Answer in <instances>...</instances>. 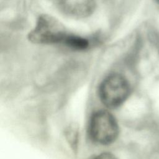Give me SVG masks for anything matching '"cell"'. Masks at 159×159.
I'll return each instance as SVG.
<instances>
[{"label":"cell","instance_id":"1","mask_svg":"<svg viewBox=\"0 0 159 159\" xmlns=\"http://www.w3.org/2000/svg\"><path fill=\"white\" fill-rule=\"evenodd\" d=\"M68 35L65 27L54 17L40 15L34 28L29 33V41L39 44H51L64 42Z\"/></svg>","mask_w":159,"mask_h":159},{"label":"cell","instance_id":"2","mask_svg":"<svg viewBox=\"0 0 159 159\" xmlns=\"http://www.w3.org/2000/svg\"><path fill=\"white\" fill-rule=\"evenodd\" d=\"M98 93L101 102L107 107L114 108L126 100L130 93V86L124 76L112 73L101 82Z\"/></svg>","mask_w":159,"mask_h":159},{"label":"cell","instance_id":"3","mask_svg":"<svg viewBox=\"0 0 159 159\" xmlns=\"http://www.w3.org/2000/svg\"><path fill=\"white\" fill-rule=\"evenodd\" d=\"M89 132L94 141L106 145L116 139L119 127L115 117L108 111L102 110L92 116L89 125Z\"/></svg>","mask_w":159,"mask_h":159},{"label":"cell","instance_id":"4","mask_svg":"<svg viewBox=\"0 0 159 159\" xmlns=\"http://www.w3.org/2000/svg\"><path fill=\"white\" fill-rule=\"evenodd\" d=\"M58 2L64 13L78 18L89 16L96 7L95 0H58Z\"/></svg>","mask_w":159,"mask_h":159},{"label":"cell","instance_id":"5","mask_svg":"<svg viewBox=\"0 0 159 159\" xmlns=\"http://www.w3.org/2000/svg\"><path fill=\"white\" fill-rule=\"evenodd\" d=\"M63 43L69 47L78 50H84L89 46V42L86 39L69 34L65 38Z\"/></svg>","mask_w":159,"mask_h":159},{"label":"cell","instance_id":"6","mask_svg":"<svg viewBox=\"0 0 159 159\" xmlns=\"http://www.w3.org/2000/svg\"><path fill=\"white\" fill-rule=\"evenodd\" d=\"M94 159H117L111 153H102L97 156Z\"/></svg>","mask_w":159,"mask_h":159},{"label":"cell","instance_id":"7","mask_svg":"<svg viewBox=\"0 0 159 159\" xmlns=\"http://www.w3.org/2000/svg\"><path fill=\"white\" fill-rule=\"evenodd\" d=\"M157 1L158 3H159V0H157Z\"/></svg>","mask_w":159,"mask_h":159}]
</instances>
